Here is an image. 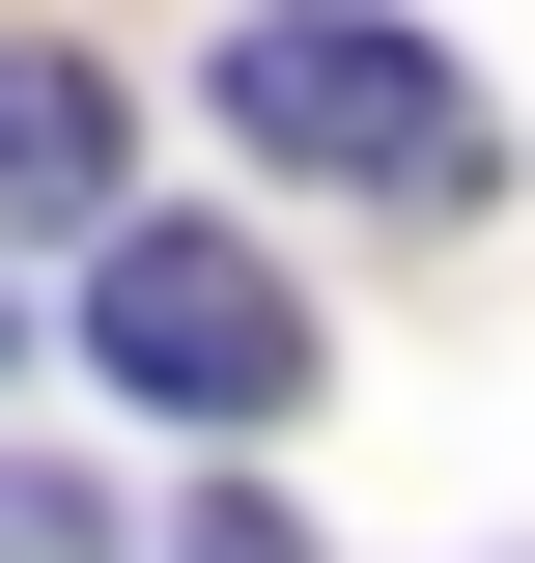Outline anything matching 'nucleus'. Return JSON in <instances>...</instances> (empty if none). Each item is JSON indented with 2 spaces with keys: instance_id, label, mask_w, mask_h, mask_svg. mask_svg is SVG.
<instances>
[{
  "instance_id": "f03ea898",
  "label": "nucleus",
  "mask_w": 535,
  "mask_h": 563,
  "mask_svg": "<svg viewBox=\"0 0 535 563\" xmlns=\"http://www.w3.org/2000/svg\"><path fill=\"white\" fill-rule=\"evenodd\" d=\"M85 366L113 395H170V422H282L310 395V282L254 254V225H85Z\"/></svg>"
},
{
  "instance_id": "39448f33",
  "label": "nucleus",
  "mask_w": 535,
  "mask_h": 563,
  "mask_svg": "<svg viewBox=\"0 0 535 563\" xmlns=\"http://www.w3.org/2000/svg\"><path fill=\"white\" fill-rule=\"evenodd\" d=\"M170 563H310V536H282V507H254V479H226V507H198V536H170Z\"/></svg>"
},
{
  "instance_id": "20e7f679",
  "label": "nucleus",
  "mask_w": 535,
  "mask_h": 563,
  "mask_svg": "<svg viewBox=\"0 0 535 563\" xmlns=\"http://www.w3.org/2000/svg\"><path fill=\"white\" fill-rule=\"evenodd\" d=\"M0 563H113V507H85L57 451H0Z\"/></svg>"
},
{
  "instance_id": "7ed1b4c3",
  "label": "nucleus",
  "mask_w": 535,
  "mask_h": 563,
  "mask_svg": "<svg viewBox=\"0 0 535 563\" xmlns=\"http://www.w3.org/2000/svg\"><path fill=\"white\" fill-rule=\"evenodd\" d=\"M113 198H141V113H113V57L0 29V225H113Z\"/></svg>"
},
{
  "instance_id": "f257e3e1",
  "label": "nucleus",
  "mask_w": 535,
  "mask_h": 563,
  "mask_svg": "<svg viewBox=\"0 0 535 563\" xmlns=\"http://www.w3.org/2000/svg\"><path fill=\"white\" fill-rule=\"evenodd\" d=\"M226 141L310 169V198H395V225H479V198H507V113L423 57L395 0H254V29H226Z\"/></svg>"
}]
</instances>
